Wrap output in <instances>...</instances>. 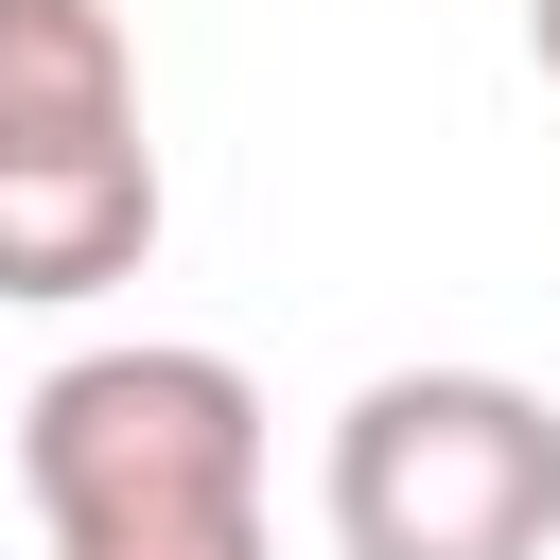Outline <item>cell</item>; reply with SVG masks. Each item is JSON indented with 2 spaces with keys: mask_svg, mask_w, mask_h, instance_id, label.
<instances>
[{
  "mask_svg": "<svg viewBox=\"0 0 560 560\" xmlns=\"http://www.w3.org/2000/svg\"><path fill=\"white\" fill-rule=\"evenodd\" d=\"M18 490L52 560H280L262 542V385L192 332L70 350L18 402Z\"/></svg>",
  "mask_w": 560,
  "mask_h": 560,
  "instance_id": "obj_1",
  "label": "cell"
},
{
  "mask_svg": "<svg viewBox=\"0 0 560 560\" xmlns=\"http://www.w3.org/2000/svg\"><path fill=\"white\" fill-rule=\"evenodd\" d=\"M332 560H542L560 542V402L508 368H385L315 455Z\"/></svg>",
  "mask_w": 560,
  "mask_h": 560,
  "instance_id": "obj_2",
  "label": "cell"
},
{
  "mask_svg": "<svg viewBox=\"0 0 560 560\" xmlns=\"http://www.w3.org/2000/svg\"><path fill=\"white\" fill-rule=\"evenodd\" d=\"M158 262V140H18L0 158V298L70 315Z\"/></svg>",
  "mask_w": 560,
  "mask_h": 560,
  "instance_id": "obj_3",
  "label": "cell"
},
{
  "mask_svg": "<svg viewBox=\"0 0 560 560\" xmlns=\"http://www.w3.org/2000/svg\"><path fill=\"white\" fill-rule=\"evenodd\" d=\"M18 140H140V35L105 0H0V158Z\"/></svg>",
  "mask_w": 560,
  "mask_h": 560,
  "instance_id": "obj_4",
  "label": "cell"
},
{
  "mask_svg": "<svg viewBox=\"0 0 560 560\" xmlns=\"http://www.w3.org/2000/svg\"><path fill=\"white\" fill-rule=\"evenodd\" d=\"M525 70H542V88H560V0H525Z\"/></svg>",
  "mask_w": 560,
  "mask_h": 560,
  "instance_id": "obj_5",
  "label": "cell"
}]
</instances>
